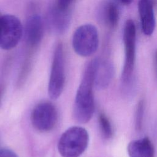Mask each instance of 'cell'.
<instances>
[{"label":"cell","mask_w":157,"mask_h":157,"mask_svg":"<svg viewBox=\"0 0 157 157\" xmlns=\"http://www.w3.org/2000/svg\"><path fill=\"white\" fill-rule=\"evenodd\" d=\"M99 59L91 60L87 65L81 83L78 88L74 106V117L80 123L90 120L94 111L93 87Z\"/></svg>","instance_id":"1"},{"label":"cell","mask_w":157,"mask_h":157,"mask_svg":"<svg viewBox=\"0 0 157 157\" xmlns=\"http://www.w3.org/2000/svg\"><path fill=\"white\" fill-rule=\"evenodd\" d=\"M88 142L87 131L80 126H73L60 137L58 150L63 157H79L86 149Z\"/></svg>","instance_id":"2"},{"label":"cell","mask_w":157,"mask_h":157,"mask_svg":"<svg viewBox=\"0 0 157 157\" xmlns=\"http://www.w3.org/2000/svg\"><path fill=\"white\" fill-rule=\"evenodd\" d=\"M74 51L82 56H89L97 50L99 35L97 28L93 25L85 24L79 26L72 37Z\"/></svg>","instance_id":"3"},{"label":"cell","mask_w":157,"mask_h":157,"mask_svg":"<svg viewBox=\"0 0 157 157\" xmlns=\"http://www.w3.org/2000/svg\"><path fill=\"white\" fill-rule=\"evenodd\" d=\"M136 29L134 22L127 20L123 30V42L124 47V63L122 71L121 78L124 83L131 79L136 61Z\"/></svg>","instance_id":"4"},{"label":"cell","mask_w":157,"mask_h":157,"mask_svg":"<svg viewBox=\"0 0 157 157\" xmlns=\"http://www.w3.org/2000/svg\"><path fill=\"white\" fill-rule=\"evenodd\" d=\"M65 83V69L63 48L59 44L55 48L48 83V94L51 99H56L61 95Z\"/></svg>","instance_id":"5"},{"label":"cell","mask_w":157,"mask_h":157,"mask_svg":"<svg viewBox=\"0 0 157 157\" xmlns=\"http://www.w3.org/2000/svg\"><path fill=\"white\" fill-rule=\"evenodd\" d=\"M23 34L20 20L12 15H5L0 20V48L10 50L19 42Z\"/></svg>","instance_id":"6"},{"label":"cell","mask_w":157,"mask_h":157,"mask_svg":"<svg viewBox=\"0 0 157 157\" xmlns=\"http://www.w3.org/2000/svg\"><path fill=\"white\" fill-rule=\"evenodd\" d=\"M57 110L50 102H42L33 109L31 121L33 127L37 131L44 132L51 131L57 121Z\"/></svg>","instance_id":"7"},{"label":"cell","mask_w":157,"mask_h":157,"mask_svg":"<svg viewBox=\"0 0 157 157\" xmlns=\"http://www.w3.org/2000/svg\"><path fill=\"white\" fill-rule=\"evenodd\" d=\"M138 11L140 20V25L144 34L151 36L155 28V17L154 6L150 0H139Z\"/></svg>","instance_id":"8"},{"label":"cell","mask_w":157,"mask_h":157,"mask_svg":"<svg viewBox=\"0 0 157 157\" xmlns=\"http://www.w3.org/2000/svg\"><path fill=\"white\" fill-rule=\"evenodd\" d=\"M44 34V23L38 15L29 17L26 20L25 28V37L26 42L31 46L40 43Z\"/></svg>","instance_id":"9"},{"label":"cell","mask_w":157,"mask_h":157,"mask_svg":"<svg viewBox=\"0 0 157 157\" xmlns=\"http://www.w3.org/2000/svg\"><path fill=\"white\" fill-rule=\"evenodd\" d=\"M127 151L129 157H155V148L148 137L130 142Z\"/></svg>","instance_id":"10"},{"label":"cell","mask_w":157,"mask_h":157,"mask_svg":"<svg viewBox=\"0 0 157 157\" xmlns=\"http://www.w3.org/2000/svg\"><path fill=\"white\" fill-rule=\"evenodd\" d=\"M70 10H63L53 6L49 14L51 26L56 31L62 33L65 31L70 22Z\"/></svg>","instance_id":"11"},{"label":"cell","mask_w":157,"mask_h":157,"mask_svg":"<svg viewBox=\"0 0 157 157\" xmlns=\"http://www.w3.org/2000/svg\"><path fill=\"white\" fill-rule=\"evenodd\" d=\"M101 16L107 26L115 28L120 18V11L117 5L113 1L106 2L102 8Z\"/></svg>","instance_id":"12"},{"label":"cell","mask_w":157,"mask_h":157,"mask_svg":"<svg viewBox=\"0 0 157 157\" xmlns=\"http://www.w3.org/2000/svg\"><path fill=\"white\" fill-rule=\"evenodd\" d=\"M112 67L110 64L99 60L96 70L94 83L101 88L107 86L112 79Z\"/></svg>","instance_id":"13"},{"label":"cell","mask_w":157,"mask_h":157,"mask_svg":"<svg viewBox=\"0 0 157 157\" xmlns=\"http://www.w3.org/2000/svg\"><path fill=\"white\" fill-rule=\"evenodd\" d=\"M98 120L100 129L104 137L107 139L110 138L112 136L113 131L111 123L107 117L104 113H100Z\"/></svg>","instance_id":"14"},{"label":"cell","mask_w":157,"mask_h":157,"mask_svg":"<svg viewBox=\"0 0 157 157\" xmlns=\"http://www.w3.org/2000/svg\"><path fill=\"white\" fill-rule=\"evenodd\" d=\"M144 110V103L143 101L138 103L136 113V128L137 130H140L142 125V120Z\"/></svg>","instance_id":"15"},{"label":"cell","mask_w":157,"mask_h":157,"mask_svg":"<svg viewBox=\"0 0 157 157\" xmlns=\"http://www.w3.org/2000/svg\"><path fill=\"white\" fill-rule=\"evenodd\" d=\"M75 0H56L54 4L56 8L63 10H70L71 6Z\"/></svg>","instance_id":"16"},{"label":"cell","mask_w":157,"mask_h":157,"mask_svg":"<svg viewBox=\"0 0 157 157\" xmlns=\"http://www.w3.org/2000/svg\"><path fill=\"white\" fill-rule=\"evenodd\" d=\"M0 157H18V156L13 151L9 149L3 148L0 149Z\"/></svg>","instance_id":"17"},{"label":"cell","mask_w":157,"mask_h":157,"mask_svg":"<svg viewBox=\"0 0 157 157\" xmlns=\"http://www.w3.org/2000/svg\"><path fill=\"white\" fill-rule=\"evenodd\" d=\"M154 68L156 76L157 77V49L156 50L154 55Z\"/></svg>","instance_id":"18"},{"label":"cell","mask_w":157,"mask_h":157,"mask_svg":"<svg viewBox=\"0 0 157 157\" xmlns=\"http://www.w3.org/2000/svg\"><path fill=\"white\" fill-rule=\"evenodd\" d=\"M121 4H124V5H129L130 4L133 0H118Z\"/></svg>","instance_id":"19"},{"label":"cell","mask_w":157,"mask_h":157,"mask_svg":"<svg viewBox=\"0 0 157 157\" xmlns=\"http://www.w3.org/2000/svg\"><path fill=\"white\" fill-rule=\"evenodd\" d=\"M1 17H2V15H1V14H0V20H1Z\"/></svg>","instance_id":"20"}]
</instances>
